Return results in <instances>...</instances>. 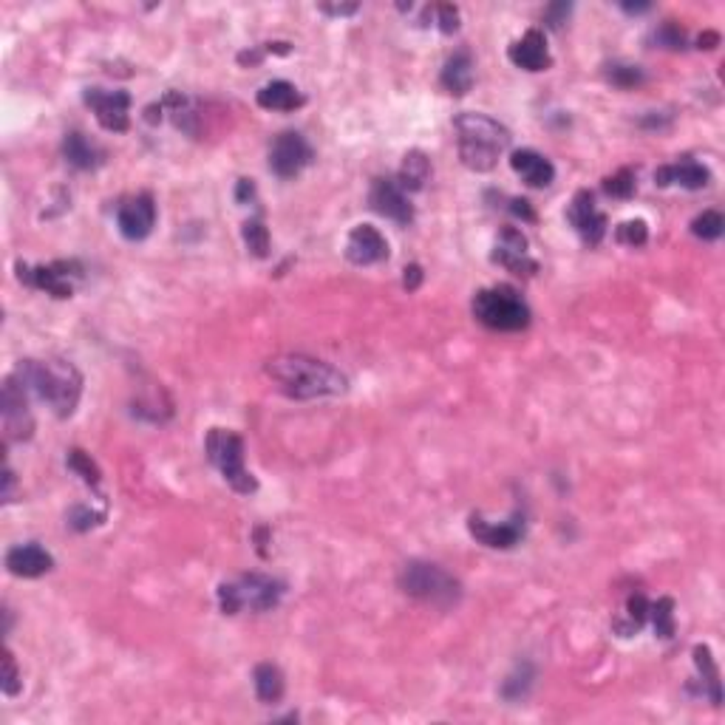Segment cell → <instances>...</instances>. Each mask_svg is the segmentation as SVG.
Here are the masks:
<instances>
[{"mask_svg": "<svg viewBox=\"0 0 725 725\" xmlns=\"http://www.w3.org/2000/svg\"><path fill=\"white\" fill-rule=\"evenodd\" d=\"M428 176H431L428 156L419 154V151H411V154H405V159L400 165L397 184L402 190H422V184L428 182Z\"/></svg>", "mask_w": 725, "mask_h": 725, "instance_id": "cell-24", "label": "cell"}, {"mask_svg": "<svg viewBox=\"0 0 725 725\" xmlns=\"http://www.w3.org/2000/svg\"><path fill=\"white\" fill-rule=\"evenodd\" d=\"M457 127V147H459V159L465 167L476 170V174H487L494 170L499 156L507 151L510 145V131L496 119H490L485 114L465 111L454 119Z\"/></svg>", "mask_w": 725, "mask_h": 725, "instance_id": "cell-3", "label": "cell"}, {"mask_svg": "<svg viewBox=\"0 0 725 725\" xmlns=\"http://www.w3.org/2000/svg\"><path fill=\"white\" fill-rule=\"evenodd\" d=\"M369 202L380 216H386L402 227L414 221V207H411L409 196H405V190L394 179H374Z\"/></svg>", "mask_w": 725, "mask_h": 725, "instance_id": "cell-13", "label": "cell"}, {"mask_svg": "<svg viewBox=\"0 0 725 725\" xmlns=\"http://www.w3.org/2000/svg\"><path fill=\"white\" fill-rule=\"evenodd\" d=\"M532 677H536V674H532V666L530 664H519L502 683V694L507 700H522L532 686Z\"/></svg>", "mask_w": 725, "mask_h": 725, "instance_id": "cell-27", "label": "cell"}, {"mask_svg": "<svg viewBox=\"0 0 725 725\" xmlns=\"http://www.w3.org/2000/svg\"><path fill=\"white\" fill-rule=\"evenodd\" d=\"M156 224V204L147 193H139L134 199H127L119 212H117V227L127 241H142L151 236V230Z\"/></svg>", "mask_w": 725, "mask_h": 725, "instance_id": "cell-12", "label": "cell"}, {"mask_svg": "<svg viewBox=\"0 0 725 725\" xmlns=\"http://www.w3.org/2000/svg\"><path fill=\"white\" fill-rule=\"evenodd\" d=\"M654 182L660 187L680 184V187H689V190H700V187L709 184V170L702 167L700 162H694V159H680L674 165L660 167L654 174Z\"/></svg>", "mask_w": 725, "mask_h": 725, "instance_id": "cell-21", "label": "cell"}, {"mask_svg": "<svg viewBox=\"0 0 725 725\" xmlns=\"http://www.w3.org/2000/svg\"><path fill=\"white\" fill-rule=\"evenodd\" d=\"M321 12L344 17V14H354V12H357V6H354V4H352V6H321Z\"/></svg>", "mask_w": 725, "mask_h": 725, "instance_id": "cell-46", "label": "cell"}, {"mask_svg": "<svg viewBox=\"0 0 725 725\" xmlns=\"http://www.w3.org/2000/svg\"><path fill=\"white\" fill-rule=\"evenodd\" d=\"M722 230H725V219L720 216L717 210L700 212V216L692 221V232H694L697 239H702V241H717L722 236Z\"/></svg>", "mask_w": 725, "mask_h": 725, "instance_id": "cell-29", "label": "cell"}, {"mask_svg": "<svg viewBox=\"0 0 725 725\" xmlns=\"http://www.w3.org/2000/svg\"><path fill=\"white\" fill-rule=\"evenodd\" d=\"M607 80L617 85V89H635V85L646 80V74L644 69L629 66V62H612V66H607Z\"/></svg>", "mask_w": 725, "mask_h": 725, "instance_id": "cell-30", "label": "cell"}, {"mask_svg": "<svg viewBox=\"0 0 725 725\" xmlns=\"http://www.w3.org/2000/svg\"><path fill=\"white\" fill-rule=\"evenodd\" d=\"M694 664L702 674V680L711 686V700H714V706H720V680H717V666H714V660H711V652L709 646H694Z\"/></svg>", "mask_w": 725, "mask_h": 725, "instance_id": "cell-32", "label": "cell"}, {"mask_svg": "<svg viewBox=\"0 0 725 725\" xmlns=\"http://www.w3.org/2000/svg\"><path fill=\"white\" fill-rule=\"evenodd\" d=\"M400 589L405 595H411L417 601L434 604V607H454L459 601V581L451 572H445L439 564L431 561H409L400 570Z\"/></svg>", "mask_w": 725, "mask_h": 725, "instance_id": "cell-4", "label": "cell"}, {"mask_svg": "<svg viewBox=\"0 0 725 725\" xmlns=\"http://www.w3.org/2000/svg\"><path fill=\"white\" fill-rule=\"evenodd\" d=\"M255 196V184H252V179H239V190H236V199L241 202V204H247L250 199Z\"/></svg>", "mask_w": 725, "mask_h": 725, "instance_id": "cell-44", "label": "cell"}, {"mask_svg": "<svg viewBox=\"0 0 725 725\" xmlns=\"http://www.w3.org/2000/svg\"><path fill=\"white\" fill-rule=\"evenodd\" d=\"M26 389L20 386L17 377H6L4 382V428L6 439H29L32 437V414H29V402H26Z\"/></svg>", "mask_w": 725, "mask_h": 725, "instance_id": "cell-11", "label": "cell"}, {"mask_svg": "<svg viewBox=\"0 0 725 725\" xmlns=\"http://www.w3.org/2000/svg\"><path fill=\"white\" fill-rule=\"evenodd\" d=\"M494 261L507 267L510 272H516V275H524V278H530V275H536L539 264L530 259V252H516V250H502L496 247L494 252Z\"/></svg>", "mask_w": 725, "mask_h": 725, "instance_id": "cell-26", "label": "cell"}, {"mask_svg": "<svg viewBox=\"0 0 725 725\" xmlns=\"http://www.w3.org/2000/svg\"><path fill=\"white\" fill-rule=\"evenodd\" d=\"M259 105L267 111H295L306 102V97L287 80H272L259 91Z\"/></svg>", "mask_w": 725, "mask_h": 725, "instance_id": "cell-22", "label": "cell"}, {"mask_svg": "<svg viewBox=\"0 0 725 725\" xmlns=\"http://www.w3.org/2000/svg\"><path fill=\"white\" fill-rule=\"evenodd\" d=\"M241 236H244V244H247V250L252 255H259V259H267V252H269V232H267V227H264L261 219L244 221Z\"/></svg>", "mask_w": 725, "mask_h": 725, "instance_id": "cell-28", "label": "cell"}, {"mask_svg": "<svg viewBox=\"0 0 725 725\" xmlns=\"http://www.w3.org/2000/svg\"><path fill=\"white\" fill-rule=\"evenodd\" d=\"M604 193L612 196V199H632V193H635V174H632L629 167L617 170L615 176L604 179Z\"/></svg>", "mask_w": 725, "mask_h": 725, "instance_id": "cell-34", "label": "cell"}, {"mask_svg": "<svg viewBox=\"0 0 725 725\" xmlns=\"http://www.w3.org/2000/svg\"><path fill=\"white\" fill-rule=\"evenodd\" d=\"M252 677H255V694H259L261 702H278L284 697V674L278 666L259 664Z\"/></svg>", "mask_w": 725, "mask_h": 725, "instance_id": "cell-25", "label": "cell"}, {"mask_svg": "<svg viewBox=\"0 0 725 725\" xmlns=\"http://www.w3.org/2000/svg\"><path fill=\"white\" fill-rule=\"evenodd\" d=\"M74 264H66V261H57V264H49V267H26V264H17V275L20 281L34 287V289H46L49 295L54 297H71V284H69V272Z\"/></svg>", "mask_w": 725, "mask_h": 725, "instance_id": "cell-16", "label": "cell"}, {"mask_svg": "<svg viewBox=\"0 0 725 725\" xmlns=\"http://www.w3.org/2000/svg\"><path fill=\"white\" fill-rule=\"evenodd\" d=\"M17 692H20V674L14 666V657H12V652H4V694L14 697Z\"/></svg>", "mask_w": 725, "mask_h": 725, "instance_id": "cell-39", "label": "cell"}, {"mask_svg": "<svg viewBox=\"0 0 725 725\" xmlns=\"http://www.w3.org/2000/svg\"><path fill=\"white\" fill-rule=\"evenodd\" d=\"M476 321L496 332H522L530 326V309L513 287H490L474 297Z\"/></svg>", "mask_w": 725, "mask_h": 725, "instance_id": "cell-5", "label": "cell"}, {"mask_svg": "<svg viewBox=\"0 0 725 725\" xmlns=\"http://www.w3.org/2000/svg\"><path fill=\"white\" fill-rule=\"evenodd\" d=\"M419 281H422V269H419L417 264L405 267V278H402L405 289H417V287H419Z\"/></svg>", "mask_w": 725, "mask_h": 725, "instance_id": "cell-43", "label": "cell"}, {"mask_svg": "<svg viewBox=\"0 0 725 725\" xmlns=\"http://www.w3.org/2000/svg\"><path fill=\"white\" fill-rule=\"evenodd\" d=\"M102 522V513H97V510H91V507H82V504H77L71 513H69V524L74 527V530H91L94 524H99Z\"/></svg>", "mask_w": 725, "mask_h": 725, "instance_id": "cell-38", "label": "cell"}, {"mask_svg": "<svg viewBox=\"0 0 725 725\" xmlns=\"http://www.w3.org/2000/svg\"><path fill=\"white\" fill-rule=\"evenodd\" d=\"M615 241L624 244V247H644L649 241V227L644 219H635V221H624L615 227Z\"/></svg>", "mask_w": 725, "mask_h": 725, "instance_id": "cell-31", "label": "cell"}, {"mask_svg": "<svg viewBox=\"0 0 725 725\" xmlns=\"http://www.w3.org/2000/svg\"><path fill=\"white\" fill-rule=\"evenodd\" d=\"M267 374L287 397L295 400H315V397H334L346 391V377L324 360L306 354H284L267 362Z\"/></svg>", "mask_w": 725, "mask_h": 725, "instance_id": "cell-2", "label": "cell"}, {"mask_svg": "<svg viewBox=\"0 0 725 725\" xmlns=\"http://www.w3.org/2000/svg\"><path fill=\"white\" fill-rule=\"evenodd\" d=\"M654 40L660 42V46H666V49H683L686 46V32L680 29L674 20H666L664 26H660L657 32H654Z\"/></svg>", "mask_w": 725, "mask_h": 725, "instance_id": "cell-37", "label": "cell"}, {"mask_svg": "<svg viewBox=\"0 0 725 725\" xmlns=\"http://www.w3.org/2000/svg\"><path fill=\"white\" fill-rule=\"evenodd\" d=\"M510 62L524 71H544L552 66V57L547 49V37L541 29H527L522 40H516L507 52Z\"/></svg>", "mask_w": 725, "mask_h": 725, "instance_id": "cell-15", "label": "cell"}, {"mask_svg": "<svg viewBox=\"0 0 725 725\" xmlns=\"http://www.w3.org/2000/svg\"><path fill=\"white\" fill-rule=\"evenodd\" d=\"M510 167L530 184V187H547L556 179V167L547 156H541L539 151H530V147H522L513 156H510Z\"/></svg>", "mask_w": 725, "mask_h": 725, "instance_id": "cell-19", "label": "cell"}, {"mask_svg": "<svg viewBox=\"0 0 725 725\" xmlns=\"http://www.w3.org/2000/svg\"><path fill=\"white\" fill-rule=\"evenodd\" d=\"M570 12H572L570 4H552V6L544 9V20H547L550 26H561L564 20L570 17Z\"/></svg>", "mask_w": 725, "mask_h": 725, "instance_id": "cell-41", "label": "cell"}, {"mask_svg": "<svg viewBox=\"0 0 725 725\" xmlns=\"http://www.w3.org/2000/svg\"><path fill=\"white\" fill-rule=\"evenodd\" d=\"M510 212H513V216H522L524 221H536V212H532V207H530L527 199H513V202H510Z\"/></svg>", "mask_w": 725, "mask_h": 725, "instance_id": "cell-42", "label": "cell"}, {"mask_svg": "<svg viewBox=\"0 0 725 725\" xmlns=\"http://www.w3.org/2000/svg\"><path fill=\"white\" fill-rule=\"evenodd\" d=\"M700 49H714L717 42H720V34L717 32H706V34H700Z\"/></svg>", "mask_w": 725, "mask_h": 725, "instance_id": "cell-45", "label": "cell"}, {"mask_svg": "<svg viewBox=\"0 0 725 725\" xmlns=\"http://www.w3.org/2000/svg\"><path fill=\"white\" fill-rule=\"evenodd\" d=\"M6 567L17 579H40L54 567V559L40 544H17L6 552Z\"/></svg>", "mask_w": 725, "mask_h": 725, "instance_id": "cell-18", "label": "cell"}, {"mask_svg": "<svg viewBox=\"0 0 725 725\" xmlns=\"http://www.w3.org/2000/svg\"><path fill=\"white\" fill-rule=\"evenodd\" d=\"M261 57H264L261 52L252 49V52H241L239 54V62H241V66H247V62H250V66H255V62H261Z\"/></svg>", "mask_w": 725, "mask_h": 725, "instance_id": "cell-47", "label": "cell"}, {"mask_svg": "<svg viewBox=\"0 0 725 725\" xmlns=\"http://www.w3.org/2000/svg\"><path fill=\"white\" fill-rule=\"evenodd\" d=\"M437 20H439V29L445 34H454L459 29V9L451 4H442V6H437Z\"/></svg>", "mask_w": 725, "mask_h": 725, "instance_id": "cell-40", "label": "cell"}, {"mask_svg": "<svg viewBox=\"0 0 725 725\" xmlns=\"http://www.w3.org/2000/svg\"><path fill=\"white\" fill-rule=\"evenodd\" d=\"M284 584L267 579V575H241L239 581L219 587V607L224 615H239L241 609L267 612L281 601Z\"/></svg>", "mask_w": 725, "mask_h": 725, "instance_id": "cell-7", "label": "cell"}, {"mask_svg": "<svg viewBox=\"0 0 725 725\" xmlns=\"http://www.w3.org/2000/svg\"><path fill=\"white\" fill-rule=\"evenodd\" d=\"M17 382L37 400L49 402L57 417H71L80 394L82 377L66 360H20L14 369Z\"/></svg>", "mask_w": 725, "mask_h": 725, "instance_id": "cell-1", "label": "cell"}, {"mask_svg": "<svg viewBox=\"0 0 725 725\" xmlns=\"http://www.w3.org/2000/svg\"><path fill=\"white\" fill-rule=\"evenodd\" d=\"M346 259L357 267L380 264L389 259V241L382 239V232L372 224H360L349 232L346 239Z\"/></svg>", "mask_w": 725, "mask_h": 725, "instance_id": "cell-14", "label": "cell"}, {"mask_svg": "<svg viewBox=\"0 0 725 725\" xmlns=\"http://www.w3.org/2000/svg\"><path fill=\"white\" fill-rule=\"evenodd\" d=\"M69 467L71 471H77L82 476V482H89V485H99V467L91 462V457L85 454V451H71L69 454Z\"/></svg>", "mask_w": 725, "mask_h": 725, "instance_id": "cell-36", "label": "cell"}, {"mask_svg": "<svg viewBox=\"0 0 725 725\" xmlns=\"http://www.w3.org/2000/svg\"><path fill=\"white\" fill-rule=\"evenodd\" d=\"M204 445H207L210 462L219 467L221 476L236 494L250 496L259 490V482H255V476L244 467V439L239 434L224 431V428H210Z\"/></svg>", "mask_w": 725, "mask_h": 725, "instance_id": "cell-6", "label": "cell"}, {"mask_svg": "<svg viewBox=\"0 0 725 725\" xmlns=\"http://www.w3.org/2000/svg\"><path fill=\"white\" fill-rule=\"evenodd\" d=\"M309 162H312V147L295 131H284L269 147V170L281 179H295Z\"/></svg>", "mask_w": 725, "mask_h": 725, "instance_id": "cell-8", "label": "cell"}, {"mask_svg": "<svg viewBox=\"0 0 725 725\" xmlns=\"http://www.w3.org/2000/svg\"><path fill=\"white\" fill-rule=\"evenodd\" d=\"M649 615L654 621V632L660 637H672L674 635V601L672 598H660L657 604H652Z\"/></svg>", "mask_w": 725, "mask_h": 725, "instance_id": "cell-33", "label": "cell"}, {"mask_svg": "<svg viewBox=\"0 0 725 725\" xmlns=\"http://www.w3.org/2000/svg\"><path fill=\"white\" fill-rule=\"evenodd\" d=\"M62 156H66V162L74 165L77 170H94V167L102 165L99 147L85 139L82 134H77V131L66 134V139H62Z\"/></svg>", "mask_w": 725, "mask_h": 725, "instance_id": "cell-23", "label": "cell"}, {"mask_svg": "<svg viewBox=\"0 0 725 725\" xmlns=\"http://www.w3.org/2000/svg\"><path fill=\"white\" fill-rule=\"evenodd\" d=\"M467 530H471V536L485 544V547H494V550H510V547H516L519 539H522V532H524V522L516 519H510V522H485L482 516H471V522H467Z\"/></svg>", "mask_w": 725, "mask_h": 725, "instance_id": "cell-17", "label": "cell"}, {"mask_svg": "<svg viewBox=\"0 0 725 725\" xmlns=\"http://www.w3.org/2000/svg\"><path fill=\"white\" fill-rule=\"evenodd\" d=\"M85 102L91 105L97 122L111 134H122L131 125L127 108H131V97L125 91H105V89H89L85 91Z\"/></svg>", "mask_w": 725, "mask_h": 725, "instance_id": "cell-9", "label": "cell"}, {"mask_svg": "<svg viewBox=\"0 0 725 725\" xmlns=\"http://www.w3.org/2000/svg\"><path fill=\"white\" fill-rule=\"evenodd\" d=\"M626 617H629V624L621 629L624 635H629L632 629L637 632V629H641V626L646 624V617H649V604H646V598H644L641 592L632 595V598L626 601Z\"/></svg>", "mask_w": 725, "mask_h": 725, "instance_id": "cell-35", "label": "cell"}, {"mask_svg": "<svg viewBox=\"0 0 725 725\" xmlns=\"http://www.w3.org/2000/svg\"><path fill=\"white\" fill-rule=\"evenodd\" d=\"M567 219L575 227V232L581 236V241L589 247H595L607 236V216L595 207V199H592L589 190H579V193L572 196Z\"/></svg>", "mask_w": 725, "mask_h": 725, "instance_id": "cell-10", "label": "cell"}, {"mask_svg": "<svg viewBox=\"0 0 725 725\" xmlns=\"http://www.w3.org/2000/svg\"><path fill=\"white\" fill-rule=\"evenodd\" d=\"M439 82H442V89L454 97H465L467 91H471L474 89V57H471V52L462 49L454 57H447Z\"/></svg>", "mask_w": 725, "mask_h": 725, "instance_id": "cell-20", "label": "cell"}]
</instances>
